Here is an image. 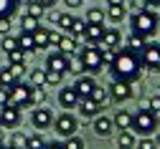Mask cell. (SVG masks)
Here are the masks:
<instances>
[{
    "label": "cell",
    "instance_id": "1",
    "mask_svg": "<svg viewBox=\"0 0 160 149\" xmlns=\"http://www.w3.org/2000/svg\"><path fill=\"white\" fill-rule=\"evenodd\" d=\"M109 68H112V76L117 81H137L140 78V71H142V63H140V56L130 53V51H117L114 61L109 63Z\"/></svg>",
    "mask_w": 160,
    "mask_h": 149
},
{
    "label": "cell",
    "instance_id": "2",
    "mask_svg": "<svg viewBox=\"0 0 160 149\" xmlns=\"http://www.w3.org/2000/svg\"><path fill=\"white\" fill-rule=\"evenodd\" d=\"M130 26H132V33H135V35H142V38L148 40V38H152V35L158 33V28H160V18H158L152 10H140V13L132 15Z\"/></svg>",
    "mask_w": 160,
    "mask_h": 149
},
{
    "label": "cell",
    "instance_id": "3",
    "mask_svg": "<svg viewBox=\"0 0 160 149\" xmlns=\"http://www.w3.org/2000/svg\"><path fill=\"white\" fill-rule=\"evenodd\" d=\"M160 129V119H158V114H152L148 106L145 109H140V111H135V124H132V132H137L140 137H150V134H155Z\"/></svg>",
    "mask_w": 160,
    "mask_h": 149
},
{
    "label": "cell",
    "instance_id": "4",
    "mask_svg": "<svg viewBox=\"0 0 160 149\" xmlns=\"http://www.w3.org/2000/svg\"><path fill=\"white\" fill-rule=\"evenodd\" d=\"M79 61H82V66H84V71L92 76V73H99L104 68V61H102V51H99V46H87L82 53H79Z\"/></svg>",
    "mask_w": 160,
    "mask_h": 149
},
{
    "label": "cell",
    "instance_id": "5",
    "mask_svg": "<svg viewBox=\"0 0 160 149\" xmlns=\"http://www.w3.org/2000/svg\"><path fill=\"white\" fill-rule=\"evenodd\" d=\"M140 63H142V68L148 71H160V43H145L142 53H140Z\"/></svg>",
    "mask_w": 160,
    "mask_h": 149
},
{
    "label": "cell",
    "instance_id": "6",
    "mask_svg": "<svg viewBox=\"0 0 160 149\" xmlns=\"http://www.w3.org/2000/svg\"><path fill=\"white\" fill-rule=\"evenodd\" d=\"M10 91V106H15V109H23V106H31V86H26V83L18 81L15 86L8 89Z\"/></svg>",
    "mask_w": 160,
    "mask_h": 149
},
{
    "label": "cell",
    "instance_id": "7",
    "mask_svg": "<svg viewBox=\"0 0 160 149\" xmlns=\"http://www.w3.org/2000/svg\"><path fill=\"white\" fill-rule=\"evenodd\" d=\"M76 126H79V121L71 116V114H61V116H56L53 119V129L58 132V137H74L76 134Z\"/></svg>",
    "mask_w": 160,
    "mask_h": 149
},
{
    "label": "cell",
    "instance_id": "8",
    "mask_svg": "<svg viewBox=\"0 0 160 149\" xmlns=\"http://www.w3.org/2000/svg\"><path fill=\"white\" fill-rule=\"evenodd\" d=\"M132 83H127V81H112L109 83V99L112 101H127V99H132Z\"/></svg>",
    "mask_w": 160,
    "mask_h": 149
},
{
    "label": "cell",
    "instance_id": "9",
    "mask_svg": "<svg viewBox=\"0 0 160 149\" xmlns=\"http://www.w3.org/2000/svg\"><path fill=\"white\" fill-rule=\"evenodd\" d=\"M31 121H33V126H36V129H48V126L53 124V114H51V109H48V106H36V109H33V116H31Z\"/></svg>",
    "mask_w": 160,
    "mask_h": 149
},
{
    "label": "cell",
    "instance_id": "10",
    "mask_svg": "<svg viewBox=\"0 0 160 149\" xmlns=\"http://www.w3.org/2000/svg\"><path fill=\"white\" fill-rule=\"evenodd\" d=\"M69 61H71L69 56H64V53L56 51V53H51V56L46 58V71H56V73L64 76V73L69 71Z\"/></svg>",
    "mask_w": 160,
    "mask_h": 149
},
{
    "label": "cell",
    "instance_id": "11",
    "mask_svg": "<svg viewBox=\"0 0 160 149\" xmlns=\"http://www.w3.org/2000/svg\"><path fill=\"white\" fill-rule=\"evenodd\" d=\"M0 121H3L5 129H10V126H18V121H21V109H15V106H0Z\"/></svg>",
    "mask_w": 160,
    "mask_h": 149
},
{
    "label": "cell",
    "instance_id": "12",
    "mask_svg": "<svg viewBox=\"0 0 160 149\" xmlns=\"http://www.w3.org/2000/svg\"><path fill=\"white\" fill-rule=\"evenodd\" d=\"M112 132H114V121L109 116H94V134L97 137L107 139V137H112Z\"/></svg>",
    "mask_w": 160,
    "mask_h": 149
},
{
    "label": "cell",
    "instance_id": "13",
    "mask_svg": "<svg viewBox=\"0 0 160 149\" xmlns=\"http://www.w3.org/2000/svg\"><path fill=\"white\" fill-rule=\"evenodd\" d=\"M97 86V81H94V76H79L76 78V83H74V91L79 94V99H89V94H92V89Z\"/></svg>",
    "mask_w": 160,
    "mask_h": 149
},
{
    "label": "cell",
    "instance_id": "14",
    "mask_svg": "<svg viewBox=\"0 0 160 149\" xmlns=\"http://www.w3.org/2000/svg\"><path fill=\"white\" fill-rule=\"evenodd\" d=\"M58 104L64 106V109H76L79 106V94L74 91V86H66L58 91Z\"/></svg>",
    "mask_w": 160,
    "mask_h": 149
},
{
    "label": "cell",
    "instance_id": "15",
    "mask_svg": "<svg viewBox=\"0 0 160 149\" xmlns=\"http://www.w3.org/2000/svg\"><path fill=\"white\" fill-rule=\"evenodd\" d=\"M122 43V35H119L117 28H104V35L99 40V48H119Z\"/></svg>",
    "mask_w": 160,
    "mask_h": 149
},
{
    "label": "cell",
    "instance_id": "16",
    "mask_svg": "<svg viewBox=\"0 0 160 149\" xmlns=\"http://www.w3.org/2000/svg\"><path fill=\"white\" fill-rule=\"evenodd\" d=\"M114 121V129H119V132H132V124H135V114L132 111H117V116L112 119Z\"/></svg>",
    "mask_w": 160,
    "mask_h": 149
},
{
    "label": "cell",
    "instance_id": "17",
    "mask_svg": "<svg viewBox=\"0 0 160 149\" xmlns=\"http://www.w3.org/2000/svg\"><path fill=\"white\" fill-rule=\"evenodd\" d=\"M99 109H102V106L94 104L92 99H79V111H82V116L94 119V116H99Z\"/></svg>",
    "mask_w": 160,
    "mask_h": 149
},
{
    "label": "cell",
    "instance_id": "18",
    "mask_svg": "<svg viewBox=\"0 0 160 149\" xmlns=\"http://www.w3.org/2000/svg\"><path fill=\"white\" fill-rule=\"evenodd\" d=\"M74 51H76V38L74 35H69V33H64L61 35V40H58V53H64V56H74Z\"/></svg>",
    "mask_w": 160,
    "mask_h": 149
},
{
    "label": "cell",
    "instance_id": "19",
    "mask_svg": "<svg viewBox=\"0 0 160 149\" xmlns=\"http://www.w3.org/2000/svg\"><path fill=\"white\" fill-rule=\"evenodd\" d=\"M102 35H104V26H87L84 40H87V43H92V46H97L99 40H102Z\"/></svg>",
    "mask_w": 160,
    "mask_h": 149
},
{
    "label": "cell",
    "instance_id": "20",
    "mask_svg": "<svg viewBox=\"0 0 160 149\" xmlns=\"http://www.w3.org/2000/svg\"><path fill=\"white\" fill-rule=\"evenodd\" d=\"M145 43H148V40H145L142 35H135V33H132V35L127 38V51L135 53V56H140V53H142V48H145Z\"/></svg>",
    "mask_w": 160,
    "mask_h": 149
},
{
    "label": "cell",
    "instance_id": "21",
    "mask_svg": "<svg viewBox=\"0 0 160 149\" xmlns=\"http://www.w3.org/2000/svg\"><path fill=\"white\" fill-rule=\"evenodd\" d=\"M31 106H46V86H31Z\"/></svg>",
    "mask_w": 160,
    "mask_h": 149
},
{
    "label": "cell",
    "instance_id": "22",
    "mask_svg": "<svg viewBox=\"0 0 160 149\" xmlns=\"http://www.w3.org/2000/svg\"><path fill=\"white\" fill-rule=\"evenodd\" d=\"M18 48H21L23 53L36 51V38H33V33H21V38H18Z\"/></svg>",
    "mask_w": 160,
    "mask_h": 149
},
{
    "label": "cell",
    "instance_id": "23",
    "mask_svg": "<svg viewBox=\"0 0 160 149\" xmlns=\"http://www.w3.org/2000/svg\"><path fill=\"white\" fill-rule=\"evenodd\" d=\"M117 147H119V149H135V147H137L135 134H132V132H119V137H117Z\"/></svg>",
    "mask_w": 160,
    "mask_h": 149
},
{
    "label": "cell",
    "instance_id": "24",
    "mask_svg": "<svg viewBox=\"0 0 160 149\" xmlns=\"http://www.w3.org/2000/svg\"><path fill=\"white\" fill-rule=\"evenodd\" d=\"M66 33H69V35H74V38H82V40H84V35H87V20L76 18V20H74V26H71Z\"/></svg>",
    "mask_w": 160,
    "mask_h": 149
},
{
    "label": "cell",
    "instance_id": "25",
    "mask_svg": "<svg viewBox=\"0 0 160 149\" xmlns=\"http://www.w3.org/2000/svg\"><path fill=\"white\" fill-rule=\"evenodd\" d=\"M18 3H21V0H0V20L10 18L15 13V8H18Z\"/></svg>",
    "mask_w": 160,
    "mask_h": 149
},
{
    "label": "cell",
    "instance_id": "26",
    "mask_svg": "<svg viewBox=\"0 0 160 149\" xmlns=\"http://www.w3.org/2000/svg\"><path fill=\"white\" fill-rule=\"evenodd\" d=\"M87 26H104V10L92 8V10L87 13Z\"/></svg>",
    "mask_w": 160,
    "mask_h": 149
},
{
    "label": "cell",
    "instance_id": "27",
    "mask_svg": "<svg viewBox=\"0 0 160 149\" xmlns=\"http://www.w3.org/2000/svg\"><path fill=\"white\" fill-rule=\"evenodd\" d=\"M15 83H18V78L8 71V66L0 68V89H10V86H15Z\"/></svg>",
    "mask_w": 160,
    "mask_h": 149
},
{
    "label": "cell",
    "instance_id": "28",
    "mask_svg": "<svg viewBox=\"0 0 160 149\" xmlns=\"http://www.w3.org/2000/svg\"><path fill=\"white\" fill-rule=\"evenodd\" d=\"M107 96H109V94H107V89H104V86H99V83H97V86L92 89V94H89V99H92L94 104H99V106L107 101Z\"/></svg>",
    "mask_w": 160,
    "mask_h": 149
},
{
    "label": "cell",
    "instance_id": "29",
    "mask_svg": "<svg viewBox=\"0 0 160 149\" xmlns=\"http://www.w3.org/2000/svg\"><path fill=\"white\" fill-rule=\"evenodd\" d=\"M107 15H109V20L119 23V20L127 15V10H125V5H109V8H107Z\"/></svg>",
    "mask_w": 160,
    "mask_h": 149
},
{
    "label": "cell",
    "instance_id": "30",
    "mask_svg": "<svg viewBox=\"0 0 160 149\" xmlns=\"http://www.w3.org/2000/svg\"><path fill=\"white\" fill-rule=\"evenodd\" d=\"M33 38H36V48H46L48 46V28H38L33 33Z\"/></svg>",
    "mask_w": 160,
    "mask_h": 149
},
{
    "label": "cell",
    "instance_id": "31",
    "mask_svg": "<svg viewBox=\"0 0 160 149\" xmlns=\"http://www.w3.org/2000/svg\"><path fill=\"white\" fill-rule=\"evenodd\" d=\"M31 86H46V68L31 71Z\"/></svg>",
    "mask_w": 160,
    "mask_h": 149
},
{
    "label": "cell",
    "instance_id": "32",
    "mask_svg": "<svg viewBox=\"0 0 160 149\" xmlns=\"http://www.w3.org/2000/svg\"><path fill=\"white\" fill-rule=\"evenodd\" d=\"M74 20H76V18L69 15V13H58V20H56V23H58V28H64V33H66V30L74 26Z\"/></svg>",
    "mask_w": 160,
    "mask_h": 149
},
{
    "label": "cell",
    "instance_id": "33",
    "mask_svg": "<svg viewBox=\"0 0 160 149\" xmlns=\"http://www.w3.org/2000/svg\"><path fill=\"white\" fill-rule=\"evenodd\" d=\"M38 30V18L23 15V33H36Z\"/></svg>",
    "mask_w": 160,
    "mask_h": 149
},
{
    "label": "cell",
    "instance_id": "34",
    "mask_svg": "<svg viewBox=\"0 0 160 149\" xmlns=\"http://www.w3.org/2000/svg\"><path fill=\"white\" fill-rule=\"evenodd\" d=\"M26 149H46V142H43V137H38V134L28 137V142H26Z\"/></svg>",
    "mask_w": 160,
    "mask_h": 149
},
{
    "label": "cell",
    "instance_id": "35",
    "mask_svg": "<svg viewBox=\"0 0 160 149\" xmlns=\"http://www.w3.org/2000/svg\"><path fill=\"white\" fill-rule=\"evenodd\" d=\"M46 10L38 5V3H28V8H26V15H31V18H41Z\"/></svg>",
    "mask_w": 160,
    "mask_h": 149
},
{
    "label": "cell",
    "instance_id": "36",
    "mask_svg": "<svg viewBox=\"0 0 160 149\" xmlns=\"http://www.w3.org/2000/svg\"><path fill=\"white\" fill-rule=\"evenodd\" d=\"M8 61H10V63H26V53H23L21 48H15V51L8 53Z\"/></svg>",
    "mask_w": 160,
    "mask_h": 149
},
{
    "label": "cell",
    "instance_id": "37",
    "mask_svg": "<svg viewBox=\"0 0 160 149\" xmlns=\"http://www.w3.org/2000/svg\"><path fill=\"white\" fill-rule=\"evenodd\" d=\"M8 71H10L18 81H21V76L26 73V63H10V66H8Z\"/></svg>",
    "mask_w": 160,
    "mask_h": 149
},
{
    "label": "cell",
    "instance_id": "38",
    "mask_svg": "<svg viewBox=\"0 0 160 149\" xmlns=\"http://www.w3.org/2000/svg\"><path fill=\"white\" fill-rule=\"evenodd\" d=\"M64 149H84V142L79 139V137H69L64 142Z\"/></svg>",
    "mask_w": 160,
    "mask_h": 149
},
{
    "label": "cell",
    "instance_id": "39",
    "mask_svg": "<svg viewBox=\"0 0 160 149\" xmlns=\"http://www.w3.org/2000/svg\"><path fill=\"white\" fill-rule=\"evenodd\" d=\"M58 83H61V73L46 71V86H58Z\"/></svg>",
    "mask_w": 160,
    "mask_h": 149
},
{
    "label": "cell",
    "instance_id": "40",
    "mask_svg": "<svg viewBox=\"0 0 160 149\" xmlns=\"http://www.w3.org/2000/svg\"><path fill=\"white\" fill-rule=\"evenodd\" d=\"M137 149H158V142L150 139V137H142V139L137 142Z\"/></svg>",
    "mask_w": 160,
    "mask_h": 149
},
{
    "label": "cell",
    "instance_id": "41",
    "mask_svg": "<svg viewBox=\"0 0 160 149\" xmlns=\"http://www.w3.org/2000/svg\"><path fill=\"white\" fill-rule=\"evenodd\" d=\"M0 48H3L5 53L15 51V48H18V38H3V46H0Z\"/></svg>",
    "mask_w": 160,
    "mask_h": 149
},
{
    "label": "cell",
    "instance_id": "42",
    "mask_svg": "<svg viewBox=\"0 0 160 149\" xmlns=\"http://www.w3.org/2000/svg\"><path fill=\"white\" fill-rule=\"evenodd\" d=\"M26 142H28V137L15 134V137H13V142H10V147H13V149H26Z\"/></svg>",
    "mask_w": 160,
    "mask_h": 149
},
{
    "label": "cell",
    "instance_id": "43",
    "mask_svg": "<svg viewBox=\"0 0 160 149\" xmlns=\"http://www.w3.org/2000/svg\"><path fill=\"white\" fill-rule=\"evenodd\" d=\"M69 71H71V73H82V71H84V66H82V61L71 56V61H69Z\"/></svg>",
    "mask_w": 160,
    "mask_h": 149
},
{
    "label": "cell",
    "instance_id": "44",
    "mask_svg": "<svg viewBox=\"0 0 160 149\" xmlns=\"http://www.w3.org/2000/svg\"><path fill=\"white\" fill-rule=\"evenodd\" d=\"M99 51H102V61H104V63H112V61H114V56H117V51H114V48H99Z\"/></svg>",
    "mask_w": 160,
    "mask_h": 149
},
{
    "label": "cell",
    "instance_id": "45",
    "mask_svg": "<svg viewBox=\"0 0 160 149\" xmlns=\"http://www.w3.org/2000/svg\"><path fill=\"white\" fill-rule=\"evenodd\" d=\"M148 109H150L152 114H160V96H152V99L148 101Z\"/></svg>",
    "mask_w": 160,
    "mask_h": 149
},
{
    "label": "cell",
    "instance_id": "46",
    "mask_svg": "<svg viewBox=\"0 0 160 149\" xmlns=\"http://www.w3.org/2000/svg\"><path fill=\"white\" fill-rule=\"evenodd\" d=\"M58 40H61V35H58L56 30H48V46L51 48H58Z\"/></svg>",
    "mask_w": 160,
    "mask_h": 149
},
{
    "label": "cell",
    "instance_id": "47",
    "mask_svg": "<svg viewBox=\"0 0 160 149\" xmlns=\"http://www.w3.org/2000/svg\"><path fill=\"white\" fill-rule=\"evenodd\" d=\"M8 101H10V91L8 89H0V106H8Z\"/></svg>",
    "mask_w": 160,
    "mask_h": 149
},
{
    "label": "cell",
    "instance_id": "48",
    "mask_svg": "<svg viewBox=\"0 0 160 149\" xmlns=\"http://www.w3.org/2000/svg\"><path fill=\"white\" fill-rule=\"evenodd\" d=\"M8 28H10V18H3V20H0V35H5Z\"/></svg>",
    "mask_w": 160,
    "mask_h": 149
},
{
    "label": "cell",
    "instance_id": "49",
    "mask_svg": "<svg viewBox=\"0 0 160 149\" xmlns=\"http://www.w3.org/2000/svg\"><path fill=\"white\" fill-rule=\"evenodd\" d=\"M36 3H38V5H41V8L46 10V8H53V3H56V0H36Z\"/></svg>",
    "mask_w": 160,
    "mask_h": 149
},
{
    "label": "cell",
    "instance_id": "50",
    "mask_svg": "<svg viewBox=\"0 0 160 149\" xmlns=\"http://www.w3.org/2000/svg\"><path fill=\"white\" fill-rule=\"evenodd\" d=\"M46 149H64V144H61V142H48Z\"/></svg>",
    "mask_w": 160,
    "mask_h": 149
},
{
    "label": "cell",
    "instance_id": "51",
    "mask_svg": "<svg viewBox=\"0 0 160 149\" xmlns=\"http://www.w3.org/2000/svg\"><path fill=\"white\" fill-rule=\"evenodd\" d=\"M64 3H66L69 8H79V5H82V0H64Z\"/></svg>",
    "mask_w": 160,
    "mask_h": 149
},
{
    "label": "cell",
    "instance_id": "52",
    "mask_svg": "<svg viewBox=\"0 0 160 149\" xmlns=\"http://www.w3.org/2000/svg\"><path fill=\"white\" fill-rule=\"evenodd\" d=\"M145 3H148L150 8H160V0H145Z\"/></svg>",
    "mask_w": 160,
    "mask_h": 149
},
{
    "label": "cell",
    "instance_id": "53",
    "mask_svg": "<svg viewBox=\"0 0 160 149\" xmlns=\"http://www.w3.org/2000/svg\"><path fill=\"white\" fill-rule=\"evenodd\" d=\"M107 5H125V0H107Z\"/></svg>",
    "mask_w": 160,
    "mask_h": 149
},
{
    "label": "cell",
    "instance_id": "54",
    "mask_svg": "<svg viewBox=\"0 0 160 149\" xmlns=\"http://www.w3.org/2000/svg\"><path fill=\"white\" fill-rule=\"evenodd\" d=\"M155 142H158V149H160V129H158V139Z\"/></svg>",
    "mask_w": 160,
    "mask_h": 149
},
{
    "label": "cell",
    "instance_id": "55",
    "mask_svg": "<svg viewBox=\"0 0 160 149\" xmlns=\"http://www.w3.org/2000/svg\"><path fill=\"white\" fill-rule=\"evenodd\" d=\"M26 3H36V0H26Z\"/></svg>",
    "mask_w": 160,
    "mask_h": 149
},
{
    "label": "cell",
    "instance_id": "56",
    "mask_svg": "<svg viewBox=\"0 0 160 149\" xmlns=\"http://www.w3.org/2000/svg\"><path fill=\"white\" fill-rule=\"evenodd\" d=\"M3 147H5V144H3V142H0V149H3Z\"/></svg>",
    "mask_w": 160,
    "mask_h": 149
},
{
    "label": "cell",
    "instance_id": "57",
    "mask_svg": "<svg viewBox=\"0 0 160 149\" xmlns=\"http://www.w3.org/2000/svg\"><path fill=\"white\" fill-rule=\"evenodd\" d=\"M3 149H13V147H3Z\"/></svg>",
    "mask_w": 160,
    "mask_h": 149
},
{
    "label": "cell",
    "instance_id": "58",
    "mask_svg": "<svg viewBox=\"0 0 160 149\" xmlns=\"http://www.w3.org/2000/svg\"><path fill=\"white\" fill-rule=\"evenodd\" d=\"M135 149H137V147H135Z\"/></svg>",
    "mask_w": 160,
    "mask_h": 149
}]
</instances>
